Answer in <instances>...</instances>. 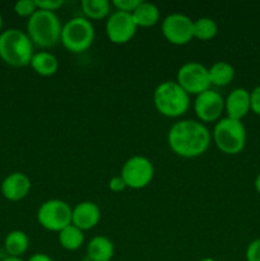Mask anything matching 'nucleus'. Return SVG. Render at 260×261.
Instances as JSON below:
<instances>
[{
  "label": "nucleus",
  "mask_w": 260,
  "mask_h": 261,
  "mask_svg": "<svg viewBox=\"0 0 260 261\" xmlns=\"http://www.w3.org/2000/svg\"><path fill=\"white\" fill-rule=\"evenodd\" d=\"M211 139L208 127L194 120L175 122L167 135L171 150L183 158H195L204 154L211 145Z\"/></svg>",
  "instance_id": "f257e3e1"
},
{
  "label": "nucleus",
  "mask_w": 260,
  "mask_h": 261,
  "mask_svg": "<svg viewBox=\"0 0 260 261\" xmlns=\"http://www.w3.org/2000/svg\"><path fill=\"white\" fill-rule=\"evenodd\" d=\"M61 23L55 12L40 10L28 19L27 35L33 45L50 48L58 45L61 37Z\"/></svg>",
  "instance_id": "f03ea898"
},
{
  "label": "nucleus",
  "mask_w": 260,
  "mask_h": 261,
  "mask_svg": "<svg viewBox=\"0 0 260 261\" xmlns=\"http://www.w3.org/2000/svg\"><path fill=\"white\" fill-rule=\"evenodd\" d=\"M33 43L27 33L10 28L0 35V58L8 65L22 68L31 64Z\"/></svg>",
  "instance_id": "7ed1b4c3"
},
{
  "label": "nucleus",
  "mask_w": 260,
  "mask_h": 261,
  "mask_svg": "<svg viewBox=\"0 0 260 261\" xmlns=\"http://www.w3.org/2000/svg\"><path fill=\"white\" fill-rule=\"evenodd\" d=\"M153 101L157 111L166 117L183 116L190 106V97L176 82H163L155 88Z\"/></svg>",
  "instance_id": "20e7f679"
},
{
  "label": "nucleus",
  "mask_w": 260,
  "mask_h": 261,
  "mask_svg": "<svg viewBox=\"0 0 260 261\" xmlns=\"http://www.w3.org/2000/svg\"><path fill=\"white\" fill-rule=\"evenodd\" d=\"M213 140L221 152L239 154L246 144V130L241 121L224 117L214 126Z\"/></svg>",
  "instance_id": "39448f33"
},
{
  "label": "nucleus",
  "mask_w": 260,
  "mask_h": 261,
  "mask_svg": "<svg viewBox=\"0 0 260 261\" xmlns=\"http://www.w3.org/2000/svg\"><path fill=\"white\" fill-rule=\"evenodd\" d=\"M94 40L93 24L87 18L75 17L64 24L60 41L66 50L79 54L88 50Z\"/></svg>",
  "instance_id": "423d86ee"
},
{
  "label": "nucleus",
  "mask_w": 260,
  "mask_h": 261,
  "mask_svg": "<svg viewBox=\"0 0 260 261\" xmlns=\"http://www.w3.org/2000/svg\"><path fill=\"white\" fill-rule=\"evenodd\" d=\"M73 209L66 201L51 199L41 204L37 212L38 223L51 232H60L71 224Z\"/></svg>",
  "instance_id": "0eeeda50"
},
{
  "label": "nucleus",
  "mask_w": 260,
  "mask_h": 261,
  "mask_svg": "<svg viewBox=\"0 0 260 261\" xmlns=\"http://www.w3.org/2000/svg\"><path fill=\"white\" fill-rule=\"evenodd\" d=\"M127 188L139 190L149 185L154 176V167L150 160L143 155H134L124 163L120 173Z\"/></svg>",
  "instance_id": "6e6552de"
},
{
  "label": "nucleus",
  "mask_w": 260,
  "mask_h": 261,
  "mask_svg": "<svg viewBox=\"0 0 260 261\" xmlns=\"http://www.w3.org/2000/svg\"><path fill=\"white\" fill-rule=\"evenodd\" d=\"M176 83L190 96V94L203 93L208 91L211 84L209 71L199 63H186L178 69Z\"/></svg>",
  "instance_id": "1a4fd4ad"
},
{
  "label": "nucleus",
  "mask_w": 260,
  "mask_h": 261,
  "mask_svg": "<svg viewBox=\"0 0 260 261\" xmlns=\"http://www.w3.org/2000/svg\"><path fill=\"white\" fill-rule=\"evenodd\" d=\"M193 20L185 14L173 13L167 15L162 22V33L166 40L173 45H186L194 38Z\"/></svg>",
  "instance_id": "9d476101"
},
{
  "label": "nucleus",
  "mask_w": 260,
  "mask_h": 261,
  "mask_svg": "<svg viewBox=\"0 0 260 261\" xmlns=\"http://www.w3.org/2000/svg\"><path fill=\"white\" fill-rule=\"evenodd\" d=\"M137 23L132 13H125L116 10L109 17L106 22V35L111 42L122 45L134 37L137 32Z\"/></svg>",
  "instance_id": "9b49d317"
},
{
  "label": "nucleus",
  "mask_w": 260,
  "mask_h": 261,
  "mask_svg": "<svg viewBox=\"0 0 260 261\" xmlns=\"http://www.w3.org/2000/svg\"><path fill=\"white\" fill-rule=\"evenodd\" d=\"M224 110V99L218 92L208 91L196 96L194 102V111L200 121L214 122L219 120Z\"/></svg>",
  "instance_id": "f8f14e48"
},
{
  "label": "nucleus",
  "mask_w": 260,
  "mask_h": 261,
  "mask_svg": "<svg viewBox=\"0 0 260 261\" xmlns=\"http://www.w3.org/2000/svg\"><path fill=\"white\" fill-rule=\"evenodd\" d=\"M101 219V211L98 205L92 201H82L73 209L71 224L82 231H88L96 227Z\"/></svg>",
  "instance_id": "ddd939ff"
},
{
  "label": "nucleus",
  "mask_w": 260,
  "mask_h": 261,
  "mask_svg": "<svg viewBox=\"0 0 260 261\" xmlns=\"http://www.w3.org/2000/svg\"><path fill=\"white\" fill-rule=\"evenodd\" d=\"M31 181L24 173L13 172L4 178L2 184V194L10 201H19L28 195Z\"/></svg>",
  "instance_id": "4468645a"
},
{
  "label": "nucleus",
  "mask_w": 260,
  "mask_h": 261,
  "mask_svg": "<svg viewBox=\"0 0 260 261\" xmlns=\"http://www.w3.org/2000/svg\"><path fill=\"white\" fill-rule=\"evenodd\" d=\"M224 109H226L227 117L241 121L251 110L250 92H247L245 88L233 89L224 101Z\"/></svg>",
  "instance_id": "2eb2a0df"
},
{
  "label": "nucleus",
  "mask_w": 260,
  "mask_h": 261,
  "mask_svg": "<svg viewBox=\"0 0 260 261\" xmlns=\"http://www.w3.org/2000/svg\"><path fill=\"white\" fill-rule=\"evenodd\" d=\"M114 252V244L105 236L93 237L87 246L89 261H111Z\"/></svg>",
  "instance_id": "dca6fc26"
},
{
  "label": "nucleus",
  "mask_w": 260,
  "mask_h": 261,
  "mask_svg": "<svg viewBox=\"0 0 260 261\" xmlns=\"http://www.w3.org/2000/svg\"><path fill=\"white\" fill-rule=\"evenodd\" d=\"M30 65L38 75L51 76L58 71L59 60L55 55L47 51H40L37 54H33Z\"/></svg>",
  "instance_id": "f3484780"
},
{
  "label": "nucleus",
  "mask_w": 260,
  "mask_h": 261,
  "mask_svg": "<svg viewBox=\"0 0 260 261\" xmlns=\"http://www.w3.org/2000/svg\"><path fill=\"white\" fill-rule=\"evenodd\" d=\"M132 15L138 27H152L160 20V9L152 3L142 2Z\"/></svg>",
  "instance_id": "a211bd4d"
},
{
  "label": "nucleus",
  "mask_w": 260,
  "mask_h": 261,
  "mask_svg": "<svg viewBox=\"0 0 260 261\" xmlns=\"http://www.w3.org/2000/svg\"><path fill=\"white\" fill-rule=\"evenodd\" d=\"M209 71V79L211 84L217 87H224L231 83L235 78V69L231 64L226 61H217L211 68Z\"/></svg>",
  "instance_id": "6ab92c4d"
},
{
  "label": "nucleus",
  "mask_w": 260,
  "mask_h": 261,
  "mask_svg": "<svg viewBox=\"0 0 260 261\" xmlns=\"http://www.w3.org/2000/svg\"><path fill=\"white\" fill-rule=\"evenodd\" d=\"M30 240L23 231H12L4 240V246L9 256L19 257L28 250Z\"/></svg>",
  "instance_id": "aec40b11"
},
{
  "label": "nucleus",
  "mask_w": 260,
  "mask_h": 261,
  "mask_svg": "<svg viewBox=\"0 0 260 261\" xmlns=\"http://www.w3.org/2000/svg\"><path fill=\"white\" fill-rule=\"evenodd\" d=\"M59 242L68 251H75L83 245L84 233L74 224H69L59 232Z\"/></svg>",
  "instance_id": "412c9836"
},
{
  "label": "nucleus",
  "mask_w": 260,
  "mask_h": 261,
  "mask_svg": "<svg viewBox=\"0 0 260 261\" xmlns=\"http://www.w3.org/2000/svg\"><path fill=\"white\" fill-rule=\"evenodd\" d=\"M82 10L89 19H103L110 13V3L107 0H83Z\"/></svg>",
  "instance_id": "4be33fe9"
},
{
  "label": "nucleus",
  "mask_w": 260,
  "mask_h": 261,
  "mask_svg": "<svg viewBox=\"0 0 260 261\" xmlns=\"http://www.w3.org/2000/svg\"><path fill=\"white\" fill-rule=\"evenodd\" d=\"M193 32L195 38H199L201 41H208L216 37L218 27L212 18L201 17L193 23Z\"/></svg>",
  "instance_id": "5701e85b"
},
{
  "label": "nucleus",
  "mask_w": 260,
  "mask_h": 261,
  "mask_svg": "<svg viewBox=\"0 0 260 261\" xmlns=\"http://www.w3.org/2000/svg\"><path fill=\"white\" fill-rule=\"evenodd\" d=\"M14 12L19 17H32L37 12L35 0H20L14 4Z\"/></svg>",
  "instance_id": "b1692460"
},
{
  "label": "nucleus",
  "mask_w": 260,
  "mask_h": 261,
  "mask_svg": "<svg viewBox=\"0 0 260 261\" xmlns=\"http://www.w3.org/2000/svg\"><path fill=\"white\" fill-rule=\"evenodd\" d=\"M142 0H114L112 4L116 7L117 10L125 13H133L138 8Z\"/></svg>",
  "instance_id": "393cba45"
},
{
  "label": "nucleus",
  "mask_w": 260,
  "mask_h": 261,
  "mask_svg": "<svg viewBox=\"0 0 260 261\" xmlns=\"http://www.w3.org/2000/svg\"><path fill=\"white\" fill-rule=\"evenodd\" d=\"M36 7L40 10H47V12H55L59 8L63 7V0H41V2H36Z\"/></svg>",
  "instance_id": "a878e982"
},
{
  "label": "nucleus",
  "mask_w": 260,
  "mask_h": 261,
  "mask_svg": "<svg viewBox=\"0 0 260 261\" xmlns=\"http://www.w3.org/2000/svg\"><path fill=\"white\" fill-rule=\"evenodd\" d=\"M246 260L247 261H260V239L254 240V241H252L251 244L247 246Z\"/></svg>",
  "instance_id": "bb28decb"
},
{
  "label": "nucleus",
  "mask_w": 260,
  "mask_h": 261,
  "mask_svg": "<svg viewBox=\"0 0 260 261\" xmlns=\"http://www.w3.org/2000/svg\"><path fill=\"white\" fill-rule=\"evenodd\" d=\"M109 188L110 190L114 191V193H121V191H124L127 186L121 176H114V177L110 180Z\"/></svg>",
  "instance_id": "cd10ccee"
},
{
  "label": "nucleus",
  "mask_w": 260,
  "mask_h": 261,
  "mask_svg": "<svg viewBox=\"0 0 260 261\" xmlns=\"http://www.w3.org/2000/svg\"><path fill=\"white\" fill-rule=\"evenodd\" d=\"M250 102H251V111L260 116V86L254 88L250 93Z\"/></svg>",
  "instance_id": "c85d7f7f"
},
{
  "label": "nucleus",
  "mask_w": 260,
  "mask_h": 261,
  "mask_svg": "<svg viewBox=\"0 0 260 261\" xmlns=\"http://www.w3.org/2000/svg\"><path fill=\"white\" fill-rule=\"evenodd\" d=\"M28 261H53V259L46 254H35Z\"/></svg>",
  "instance_id": "c756f323"
},
{
  "label": "nucleus",
  "mask_w": 260,
  "mask_h": 261,
  "mask_svg": "<svg viewBox=\"0 0 260 261\" xmlns=\"http://www.w3.org/2000/svg\"><path fill=\"white\" fill-rule=\"evenodd\" d=\"M255 189H256L257 193L260 194V173L256 176V178H255Z\"/></svg>",
  "instance_id": "7c9ffc66"
},
{
  "label": "nucleus",
  "mask_w": 260,
  "mask_h": 261,
  "mask_svg": "<svg viewBox=\"0 0 260 261\" xmlns=\"http://www.w3.org/2000/svg\"><path fill=\"white\" fill-rule=\"evenodd\" d=\"M3 261H23L20 257H13V256H8L7 259H4Z\"/></svg>",
  "instance_id": "2f4dec72"
},
{
  "label": "nucleus",
  "mask_w": 260,
  "mask_h": 261,
  "mask_svg": "<svg viewBox=\"0 0 260 261\" xmlns=\"http://www.w3.org/2000/svg\"><path fill=\"white\" fill-rule=\"evenodd\" d=\"M2 27H3V18H2V14H0V31H2Z\"/></svg>",
  "instance_id": "473e14b6"
}]
</instances>
